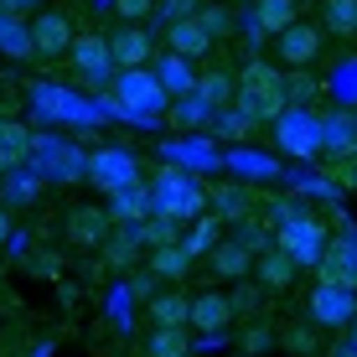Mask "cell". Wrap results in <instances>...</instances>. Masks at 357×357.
<instances>
[{
  "label": "cell",
  "instance_id": "5bb4252c",
  "mask_svg": "<svg viewBox=\"0 0 357 357\" xmlns=\"http://www.w3.org/2000/svg\"><path fill=\"white\" fill-rule=\"evenodd\" d=\"M31 104H36V114H47V119H93V109L83 104L78 93L52 89V83H36V89H31Z\"/></svg>",
  "mask_w": 357,
  "mask_h": 357
},
{
  "label": "cell",
  "instance_id": "44dd1931",
  "mask_svg": "<svg viewBox=\"0 0 357 357\" xmlns=\"http://www.w3.org/2000/svg\"><path fill=\"white\" fill-rule=\"evenodd\" d=\"M249 269H254V254L243 249L238 238H223L213 249V275L218 280H249Z\"/></svg>",
  "mask_w": 357,
  "mask_h": 357
},
{
  "label": "cell",
  "instance_id": "7dc6e473",
  "mask_svg": "<svg viewBox=\"0 0 357 357\" xmlns=\"http://www.w3.org/2000/svg\"><path fill=\"white\" fill-rule=\"evenodd\" d=\"M316 357H321V352H316Z\"/></svg>",
  "mask_w": 357,
  "mask_h": 357
},
{
  "label": "cell",
  "instance_id": "4316f807",
  "mask_svg": "<svg viewBox=\"0 0 357 357\" xmlns=\"http://www.w3.org/2000/svg\"><path fill=\"white\" fill-rule=\"evenodd\" d=\"M166 114H171V125H176V130H207V125H213V109H207L197 93H181Z\"/></svg>",
  "mask_w": 357,
  "mask_h": 357
},
{
  "label": "cell",
  "instance_id": "2e32d148",
  "mask_svg": "<svg viewBox=\"0 0 357 357\" xmlns=\"http://www.w3.org/2000/svg\"><path fill=\"white\" fill-rule=\"evenodd\" d=\"M228 321H233V301L228 295H197L192 301V316H187V326H197L202 337H218V331H228Z\"/></svg>",
  "mask_w": 357,
  "mask_h": 357
},
{
  "label": "cell",
  "instance_id": "8992f818",
  "mask_svg": "<svg viewBox=\"0 0 357 357\" xmlns=\"http://www.w3.org/2000/svg\"><path fill=\"white\" fill-rule=\"evenodd\" d=\"M73 68H78V78L89 83V89H104V83H114V57H109V36H98V31H83V36H73Z\"/></svg>",
  "mask_w": 357,
  "mask_h": 357
},
{
  "label": "cell",
  "instance_id": "836d02e7",
  "mask_svg": "<svg viewBox=\"0 0 357 357\" xmlns=\"http://www.w3.org/2000/svg\"><path fill=\"white\" fill-rule=\"evenodd\" d=\"M218 218H249V192L243 187H218Z\"/></svg>",
  "mask_w": 357,
  "mask_h": 357
},
{
  "label": "cell",
  "instance_id": "1f68e13d",
  "mask_svg": "<svg viewBox=\"0 0 357 357\" xmlns=\"http://www.w3.org/2000/svg\"><path fill=\"white\" fill-rule=\"evenodd\" d=\"M36 187H42V181H36V176H26V171H6V181H0V197H6V202L10 207H21V202H31V197H36Z\"/></svg>",
  "mask_w": 357,
  "mask_h": 357
},
{
  "label": "cell",
  "instance_id": "8d00e7d4",
  "mask_svg": "<svg viewBox=\"0 0 357 357\" xmlns=\"http://www.w3.org/2000/svg\"><path fill=\"white\" fill-rule=\"evenodd\" d=\"M114 16L119 26H140L145 16H155V0H114Z\"/></svg>",
  "mask_w": 357,
  "mask_h": 357
},
{
  "label": "cell",
  "instance_id": "d6a6232c",
  "mask_svg": "<svg viewBox=\"0 0 357 357\" xmlns=\"http://www.w3.org/2000/svg\"><path fill=\"white\" fill-rule=\"evenodd\" d=\"M213 125H218V135H228V140H243V135H254V119L243 114L238 104L218 109V114H213Z\"/></svg>",
  "mask_w": 357,
  "mask_h": 357
},
{
  "label": "cell",
  "instance_id": "484cf974",
  "mask_svg": "<svg viewBox=\"0 0 357 357\" xmlns=\"http://www.w3.org/2000/svg\"><path fill=\"white\" fill-rule=\"evenodd\" d=\"M233 93H238V83H233L228 73H197V98H202L213 114L233 104Z\"/></svg>",
  "mask_w": 357,
  "mask_h": 357
},
{
  "label": "cell",
  "instance_id": "30bf717a",
  "mask_svg": "<svg viewBox=\"0 0 357 357\" xmlns=\"http://www.w3.org/2000/svg\"><path fill=\"white\" fill-rule=\"evenodd\" d=\"M352 316H357V290H342V285L311 290V321L316 326H352Z\"/></svg>",
  "mask_w": 357,
  "mask_h": 357
},
{
  "label": "cell",
  "instance_id": "cb8c5ba5",
  "mask_svg": "<svg viewBox=\"0 0 357 357\" xmlns=\"http://www.w3.org/2000/svg\"><path fill=\"white\" fill-rule=\"evenodd\" d=\"M295 0H254V26L269 31V36H280L285 26H295Z\"/></svg>",
  "mask_w": 357,
  "mask_h": 357
},
{
  "label": "cell",
  "instance_id": "60d3db41",
  "mask_svg": "<svg viewBox=\"0 0 357 357\" xmlns=\"http://www.w3.org/2000/svg\"><path fill=\"white\" fill-rule=\"evenodd\" d=\"M155 10L166 16V26L171 21H187V16H197V0H155Z\"/></svg>",
  "mask_w": 357,
  "mask_h": 357
},
{
  "label": "cell",
  "instance_id": "4fadbf2b",
  "mask_svg": "<svg viewBox=\"0 0 357 357\" xmlns=\"http://www.w3.org/2000/svg\"><path fill=\"white\" fill-rule=\"evenodd\" d=\"M275 125H280V145H285V151H295V155H316V151L326 145L321 125H316V119H305L301 109H285Z\"/></svg>",
  "mask_w": 357,
  "mask_h": 357
},
{
  "label": "cell",
  "instance_id": "4dcf8cb0",
  "mask_svg": "<svg viewBox=\"0 0 357 357\" xmlns=\"http://www.w3.org/2000/svg\"><path fill=\"white\" fill-rule=\"evenodd\" d=\"M187 249L181 243H161V249H151V275H161V280H181L187 275Z\"/></svg>",
  "mask_w": 357,
  "mask_h": 357
},
{
  "label": "cell",
  "instance_id": "f1b7e54d",
  "mask_svg": "<svg viewBox=\"0 0 357 357\" xmlns=\"http://www.w3.org/2000/svg\"><path fill=\"white\" fill-rule=\"evenodd\" d=\"M321 26H331V36H357V0H321Z\"/></svg>",
  "mask_w": 357,
  "mask_h": 357
},
{
  "label": "cell",
  "instance_id": "ee69618b",
  "mask_svg": "<svg viewBox=\"0 0 357 357\" xmlns=\"http://www.w3.org/2000/svg\"><path fill=\"white\" fill-rule=\"evenodd\" d=\"M331 357H357V342H342V347L331 352Z\"/></svg>",
  "mask_w": 357,
  "mask_h": 357
},
{
  "label": "cell",
  "instance_id": "ac0fdd59",
  "mask_svg": "<svg viewBox=\"0 0 357 357\" xmlns=\"http://www.w3.org/2000/svg\"><path fill=\"white\" fill-rule=\"evenodd\" d=\"M31 130L21 125V119H0V176L6 171H16V166H26L31 161Z\"/></svg>",
  "mask_w": 357,
  "mask_h": 357
},
{
  "label": "cell",
  "instance_id": "e575fe53",
  "mask_svg": "<svg viewBox=\"0 0 357 357\" xmlns=\"http://www.w3.org/2000/svg\"><path fill=\"white\" fill-rule=\"evenodd\" d=\"M238 243H243L249 254H264V249H275L269 228H264V223H254V218H243V223H238Z\"/></svg>",
  "mask_w": 357,
  "mask_h": 357
},
{
  "label": "cell",
  "instance_id": "603a6c76",
  "mask_svg": "<svg viewBox=\"0 0 357 357\" xmlns=\"http://www.w3.org/2000/svg\"><path fill=\"white\" fill-rule=\"evenodd\" d=\"M218 243H223V218H218V213L197 218L192 233H181V249H187V259H202V254H213Z\"/></svg>",
  "mask_w": 357,
  "mask_h": 357
},
{
  "label": "cell",
  "instance_id": "52a82bcc",
  "mask_svg": "<svg viewBox=\"0 0 357 357\" xmlns=\"http://www.w3.org/2000/svg\"><path fill=\"white\" fill-rule=\"evenodd\" d=\"M26 31H31V52L36 57H63L68 47H73V36H78L68 10H36V21H31Z\"/></svg>",
  "mask_w": 357,
  "mask_h": 357
},
{
  "label": "cell",
  "instance_id": "bcb514c9",
  "mask_svg": "<svg viewBox=\"0 0 357 357\" xmlns=\"http://www.w3.org/2000/svg\"><path fill=\"white\" fill-rule=\"evenodd\" d=\"M352 125H357V114H352Z\"/></svg>",
  "mask_w": 357,
  "mask_h": 357
},
{
  "label": "cell",
  "instance_id": "6da1fadb",
  "mask_svg": "<svg viewBox=\"0 0 357 357\" xmlns=\"http://www.w3.org/2000/svg\"><path fill=\"white\" fill-rule=\"evenodd\" d=\"M233 104H238L254 125H259V119H280L290 109L285 78H280L275 68H264V63H249V68L238 73V93H233Z\"/></svg>",
  "mask_w": 357,
  "mask_h": 357
},
{
  "label": "cell",
  "instance_id": "c3c4849f",
  "mask_svg": "<svg viewBox=\"0 0 357 357\" xmlns=\"http://www.w3.org/2000/svg\"><path fill=\"white\" fill-rule=\"evenodd\" d=\"M238 357H243V352H238Z\"/></svg>",
  "mask_w": 357,
  "mask_h": 357
},
{
  "label": "cell",
  "instance_id": "d6986e66",
  "mask_svg": "<svg viewBox=\"0 0 357 357\" xmlns=\"http://www.w3.org/2000/svg\"><path fill=\"white\" fill-rule=\"evenodd\" d=\"M254 275H259L264 290H290L295 285V259L280 254V249H264V254H254Z\"/></svg>",
  "mask_w": 357,
  "mask_h": 357
},
{
  "label": "cell",
  "instance_id": "ffe728a7",
  "mask_svg": "<svg viewBox=\"0 0 357 357\" xmlns=\"http://www.w3.org/2000/svg\"><path fill=\"white\" fill-rule=\"evenodd\" d=\"M109 218H125V223L135 228V223H145L151 218V187H125V192H109V207H104Z\"/></svg>",
  "mask_w": 357,
  "mask_h": 357
},
{
  "label": "cell",
  "instance_id": "f35d334b",
  "mask_svg": "<svg viewBox=\"0 0 357 357\" xmlns=\"http://www.w3.org/2000/svg\"><path fill=\"white\" fill-rule=\"evenodd\" d=\"M269 347H275V331H269V326H249V331H243V357H259Z\"/></svg>",
  "mask_w": 357,
  "mask_h": 357
},
{
  "label": "cell",
  "instance_id": "277c9868",
  "mask_svg": "<svg viewBox=\"0 0 357 357\" xmlns=\"http://www.w3.org/2000/svg\"><path fill=\"white\" fill-rule=\"evenodd\" d=\"M114 98H119V109L135 114V119H155V114H166V109H171V98H166L161 83H155L151 68L114 73Z\"/></svg>",
  "mask_w": 357,
  "mask_h": 357
},
{
  "label": "cell",
  "instance_id": "f546056e",
  "mask_svg": "<svg viewBox=\"0 0 357 357\" xmlns=\"http://www.w3.org/2000/svg\"><path fill=\"white\" fill-rule=\"evenodd\" d=\"M0 52L6 57H36L31 52V31L21 26V16H6V10H0Z\"/></svg>",
  "mask_w": 357,
  "mask_h": 357
},
{
  "label": "cell",
  "instance_id": "f6af8a7d",
  "mask_svg": "<svg viewBox=\"0 0 357 357\" xmlns=\"http://www.w3.org/2000/svg\"><path fill=\"white\" fill-rule=\"evenodd\" d=\"M352 342H357V316H352Z\"/></svg>",
  "mask_w": 357,
  "mask_h": 357
},
{
  "label": "cell",
  "instance_id": "ab89813d",
  "mask_svg": "<svg viewBox=\"0 0 357 357\" xmlns=\"http://www.w3.org/2000/svg\"><path fill=\"white\" fill-rule=\"evenodd\" d=\"M197 21L207 26V36H213V42L233 31V26H228V10H223V6H207V10H197Z\"/></svg>",
  "mask_w": 357,
  "mask_h": 357
},
{
  "label": "cell",
  "instance_id": "8fae6325",
  "mask_svg": "<svg viewBox=\"0 0 357 357\" xmlns=\"http://www.w3.org/2000/svg\"><path fill=\"white\" fill-rule=\"evenodd\" d=\"M114 233V218L104 213V207H73L68 213V243L73 249H104V238Z\"/></svg>",
  "mask_w": 357,
  "mask_h": 357
},
{
  "label": "cell",
  "instance_id": "d590c367",
  "mask_svg": "<svg viewBox=\"0 0 357 357\" xmlns=\"http://www.w3.org/2000/svg\"><path fill=\"white\" fill-rule=\"evenodd\" d=\"M135 254H140V243H135V233H130V228L119 233V238H104V259H109V264H130Z\"/></svg>",
  "mask_w": 357,
  "mask_h": 357
},
{
  "label": "cell",
  "instance_id": "83f0119b",
  "mask_svg": "<svg viewBox=\"0 0 357 357\" xmlns=\"http://www.w3.org/2000/svg\"><path fill=\"white\" fill-rule=\"evenodd\" d=\"M187 316H192V301H187V295H176V290H166V295H155V301H151V321L155 326H187Z\"/></svg>",
  "mask_w": 357,
  "mask_h": 357
},
{
  "label": "cell",
  "instance_id": "3957f363",
  "mask_svg": "<svg viewBox=\"0 0 357 357\" xmlns=\"http://www.w3.org/2000/svg\"><path fill=\"white\" fill-rule=\"evenodd\" d=\"M326 223L321 218H311V213H285V223L275 228V249L280 254H290L295 269H311V264H321L326 259Z\"/></svg>",
  "mask_w": 357,
  "mask_h": 357
},
{
  "label": "cell",
  "instance_id": "7bdbcfd3",
  "mask_svg": "<svg viewBox=\"0 0 357 357\" xmlns=\"http://www.w3.org/2000/svg\"><path fill=\"white\" fill-rule=\"evenodd\" d=\"M6 238H10V213L0 207V243H6Z\"/></svg>",
  "mask_w": 357,
  "mask_h": 357
},
{
  "label": "cell",
  "instance_id": "9c48e42d",
  "mask_svg": "<svg viewBox=\"0 0 357 357\" xmlns=\"http://www.w3.org/2000/svg\"><path fill=\"white\" fill-rule=\"evenodd\" d=\"M31 161H36V176H52V181H78L83 176V155L63 140H36L31 145Z\"/></svg>",
  "mask_w": 357,
  "mask_h": 357
},
{
  "label": "cell",
  "instance_id": "74e56055",
  "mask_svg": "<svg viewBox=\"0 0 357 357\" xmlns=\"http://www.w3.org/2000/svg\"><path fill=\"white\" fill-rule=\"evenodd\" d=\"M280 342H285L290 352H301V357H316V331H311V326H290Z\"/></svg>",
  "mask_w": 357,
  "mask_h": 357
},
{
  "label": "cell",
  "instance_id": "e0dca14e",
  "mask_svg": "<svg viewBox=\"0 0 357 357\" xmlns=\"http://www.w3.org/2000/svg\"><path fill=\"white\" fill-rule=\"evenodd\" d=\"M151 52H155V47H151V36H145L140 26H119L114 36H109V57H114V68H119V73L140 68Z\"/></svg>",
  "mask_w": 357,
  "mask_h": 357
},
{
  "label": "cell",
  "instance_id": "7402d4cb",
  "mask_svg": "<svg viewBox=\"0 0 357 357\" xmlns=\"http://www.w3.org/2000/svg\"><path fill=\"white\" fill-rule=\"evenodd\" d=\"M155 83L166 89V98L197 93V73H192L187 57H176V52H166V57H161V68H155Z\"/></svg>",
  "mask_w": 357,
  "mask_h": 357
},
{
  "label": "cell",
  "instance_id": "5b68a950",
  "mask_svg": "<svg viewBox=\"0 0 357 357\" xmlns=\"http://www.w3.org/2000/svg\"><path fill=\"white\" fill-rule=\"evenodd\" d=\"M83 176L98 192H125V187L140 181V161H135V151H125V145H98L89 155V166H83Z\"/></svg>",
  "mask_w": 357,
  "mask_h": 357
},
{
  "label": "cell",
  "instance_id": "7a4b0ae2",
  "mask_svg": "<svg viewBox=\"0 0 357 357\" xmlns=\"http://www.w3.org/2000/svg\"><path fill=\"white\" fill-rule=\"evenodd\" d=\"M151 218H171V223L202 218V192H197V181L181 166H161L155 171V181H151Z\"/></svg>",
  "mask_w": 357,
  "mask_h": 357
},
{
  "label": "cell",
  "instance_id": "d4e9b609",
  "mask_svg": "<svg viewBox=\"0 0 357 357\" xmlns=\"http://www.w3.org/2000/svg\"><path fill=\"white\" fill-rule=\"evenodd\" d=\"M145 357H192L187 326H155L151 342H145Z\"/></svg>",
  "mask_w": 357,
  "mask_h": 357
},
{
  "label": "cell",
  "instance_id": "9a60e30c",
  "mask_svg": "<svg viewBox=\"0 0 357 357\" xmlns=\"http://www.w3.org/2000/svg\"><path fill=\"white\" fill-rule=\"evenodd\" d=\"M166 52H176V57H187V63H197V57L213 52V36H207V26H202L197 16L171 21V26H166Z\"/></svg>",
  "mask_w": 357,
  "mask_h": 357
},
{
  "label": "cell",
  "instance_id": "ba28073f",
  "mask_svg": "<svg viewBox=\"0 0 357 357\" xmlns=\"http://www.w3.org/2000/svg\"><path fill=\"white\" fill-rule=\"evenodd\" d=\"M275 57H280L290 73L305 68V63H316V57H321V26H311V21H295V26H285V31L275 36Z\"/></svg>",
  "mask_w": 357,
  "mask_h": 357
},
{
  "label": "cell",
  "instance_id": "7c38bea8",
  "mask_svg": "<svg viewBox=\"0 0 357 357\" xmlns=\"http://www.w3.org/2000/svg\"><path fill=\"white\" fill-rule=\"evenodd\" d=\"M321 285L357 290V233L331 238V249H326V259H321Z\"/></svg>",
  "mask_w": 357,
  "mask_h": 357
},
{
  "label": "cell",
  "instance_id": "b9f144b4",
  "mask_svg": "<svg viewBox=\"0 0 357 357\" xmlns=\"http://www.w3.org/2000/svg\"><path fill=\"white\" fill-rule=\"evenodd\" d=\"M0 10L6 16H31V10H42V0H0Z\"/></svg>",
  "mask_w": 357,
  "mask_h": 357
}]
</instances>
